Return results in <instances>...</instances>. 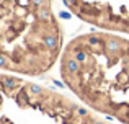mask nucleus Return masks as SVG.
<instances>
[{
	"instance_id": "1",
	"label": "nucleus",
	"mask_w": 129,
	"mask_h": 124,
	"mask_svg": "<svg viewBox=\"0 0 129 124\" xmlns=\"http://www.w3.org/2000/svg\"><path fill=\"white\" fill-rule=\"evenodd\" d=\"M60 33L51 0H0V67L39 73L51 67Z\"/></svg>"
},
{
	"instance_id": "2",
	"label": "nucleus",
	"mask_w": 129,
	"mask_h": 124,
	"mask_svg": "<svg viewBox=\"0 0 129 124\" xmlns=\"http://www.w3.org/2000/svg\"><path fill=\"white\" fill-rule=\"evenodd\" d=\"M64 3L90 23L129 33V0H64Z\"/></svg>"
}]
</instances>
